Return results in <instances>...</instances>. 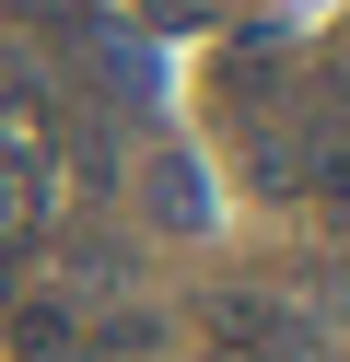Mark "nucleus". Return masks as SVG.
Wrapping results in <instances>:
<instances>
[{"label":"nucleus","instance_id":"obj_1","mask_svg":"<svg viewBox=\"0 0 350 362\" xmlns=\"http://www.w3.org/2000/svg\"><path fill=\"white\" fill-rule=\"evenodd\" d=\"M210 327H222L233 351H257V362H303V351H315V339H303V315H269L257 292H222V315H210Z\"/></svg>","mask_w":350,"mask_h":362},{"label":"nucleus","instance_id":"obj_2","mask_svg":"<svg viewBox=\"0 0 350 362\" xmlns=\"http://www.w3.org/2000/svg\"><path fill=\"white\" fill-rule=\"evenodd\" d=\"M140 199H152V222H163V234H199V222H210L199 164H175V152H152V164H140Z\"/></svg>","mask_w":350,"mask_h":362},{"label":"nucleus","instance_id":"obj_3","mask_svg":"<svg viewBox=\"0 0 350 362\" xmlns=\"http://www.w3.org/2000/svg\"><path fill=\"white\" fill-rule=\"evenodd\" d=\"M23 269H35V222H12V234H0V304H12V281Z\"/></svg>","mask_w":350,"mask_h":362}]
</instances>
